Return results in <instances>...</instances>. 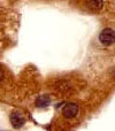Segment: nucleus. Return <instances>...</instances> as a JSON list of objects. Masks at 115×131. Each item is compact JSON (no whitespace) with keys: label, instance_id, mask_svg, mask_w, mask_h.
<instances>
[{"label":"nucleus","instance_id":"obj_6","mask_svg":"<svg viewBox=\"0 0 115 131\" xmlns=\"http://www.w3.org/2000/svg\"><path fill=\"white\" fill-rule=\"evenodd\" d=\"M2 78H4V72H2V70L0 69V82L2 81Z\"/></svg>","mask_w":115,"mask_h":131},{"label":"nucleus","instance_id":"obj_5","mask_svg":"<svg viewBox=\"0 0 115 131\" xmlns=\"http://www.w3.org/2000/svg\"><path fill=\"white\" fill-rule=\"evenodd\" d=\"M86 7H88L90 10L97 12L100 10L104 6V0H85Z\"/></svg>","mask_w":115,"mask_h":131},{"label":"nucleus","instance_id":"obj_4","mask_svg":"<svg viewBox=\"0 0 115 131\" xmlns=\"http://www.w3.org/2000/svg\"><path fill=\"white\" fill-rule=\"evenodd\" d=\"M51 97L47 94H43V95H39V97H37L36 101H35V105H36V107H38V108H46V107H48L51 105Z\"/></svg>","mask_w":115,"mask_h":131},{"label":"nucleus","instance_id":"obj_2","mask_svg":"<svg viewBox=\"0 0 115 131\" xmlns=\"http://www.w3.org/2000/svg\"><path fill=\"white\" fill-rule=\"evenodd\" d=\"M9 121H11V124L13 125L14 129H21V128L24 125L25 123V117L23 116V114L21 112H12L11 115H9Z\"/></svg>","mask_w":115,"mask_h":131},{"label":"nucleus","instance_id":"obj_3","mask_svg":"<svg viewBox=\"0 0 115 131\" xmlns=\"http://www.w3.org/2000/svg\"><path fill=\"white\" fill-rule=\"evenodd\" d=\"M79 107L75 102H69V104L65 105V107L62 108V114L66 118H74L78 115Z\"/></svg>","mask_w":115,"mask_h":131},{"label":"nucleus","instance_id":"obj_1","mask_svg":"<svg viewBox=\"0 0 115 131\" xmlns=\"http://www.w3.org/2000/svg\"><path fill=\"white\" fill-rule=\"evenodd\" d=\"M99 41L105 46H111L115 43V32L112 29H104L99 35Z\"/></svg>","mask_w":115,"mask_h":131}]
</instances>
